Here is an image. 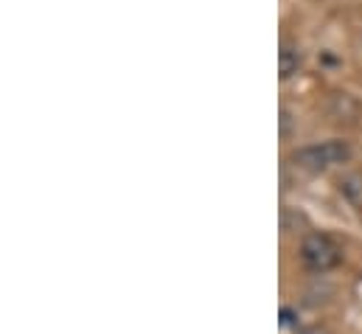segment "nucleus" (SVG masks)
I'll return each mask as SVG.
<instances>
[{"mask_svg":"<svg viewBox=\"0 0 362 334\" xmlns=\"http://www.w3.org/2000/svg\"><path fill=\"white\" fill-rule=\"evenodd\" d=\"M351 146L349 141H320V144H309V146H300L292 152V161L295 166L303 168V171H312V174H320V171H329L334 166H343L351 161Z\"/></svg>","mask_w":362,"mask_h":334,"instance_id":"1","label":"nucleus"},{"mask_svg":"<svg viewBox=\"0 0 362 334\" xmlns=\"http://www.w3.org/2000/svg\"><path fill=\"white\" fill-rule=\"evenodd\" d=\"M340 258H343V253H340L337 242L332 236L317 234V231L303 236V242H300V261H303L306 270L329 272V270H334L340 264Z\"/></svg>","mask_w":362,"mask_h":334,"instance_id":"2","label":"nucleus"},{"mask_svg":"<svg viewBox=\"0 0 362 334\" xmlns=\"http://www.w3.org/2000/svg\"><path fill=\"white\" fill-rule=\"evenodd\" d=\"M300 65H303L300 48L292 45V42H284L281 51H278V76L281 79H289V76H295L300 71Z\"/></svg>","mask_w":362,"mask_h":334,"instance_id":"3","label":"nucleus"},{"mask_svg":"<svg viewBox=\"0 0 362 334\" xmlns=\"http://www.w3.org/2000/svg\"><path fill=\"white\" fill-rule=\"evenodd\" d=\"M337 185H340V194L346 197V202L357 214H362V171H346Z\"/></svg>","mask_w":362,"mask_h":334,"instance_id":"4","label":"nucleus"},{"mask_svg":"<svg viewBox=\"0 0 362 334\" xmlns=\"http://www.w3.org/2000/svg\"><path fill=\"white\" fill-rule=\"evenodd\" d=\"M289 118H292V115H289V110H281V138H286V135H289V124H292Z\"/></svg>","mask_w":362,"mask_h":334,"instance_id":"5","label":"nucleus"},{"mask_svg":"<svg viewBox=\"0 0 362 334\" xmlns=\"http://www.w3.org/2000/svg\"><path fill=\"white\" fill-rule=\"evenodd\" d=\"M281 323H284V326H295V312H292V309H284V312H281Z\"/></svg>","mask_w":362,"mask_h":334,"instance_id":"6","label":"nucleus"},{"mask_svg":"<svg viewBox=\"0 0 362 334\" xmlns=\"http://www.w3.org/2000/svg\"><path fill=\"white\" fill-rule=\"evenodd\" d=\"M300 334H323L320 329H309V332H300Z\"/></svg>","mask_w":362,"mask_h":334,"instance_id":"7","label":"nucleus"}]
</instances>
